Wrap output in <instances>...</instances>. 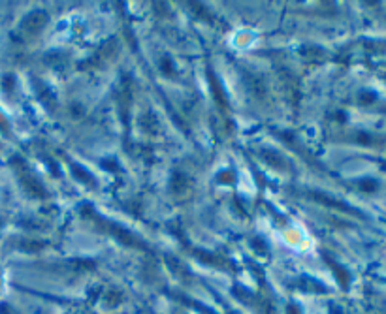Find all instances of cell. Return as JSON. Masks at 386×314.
<instances>
[{"instance_id": "cell-1", "label": "cell", "mask_w": 386, "mask_h": 314, "mask_svg": "<svg viewBox=\"0 0 386 314\" xmlns=\"http://www.w3.org/2000/svg\"><path fill=\"white\" fill-rule=\"evenodd\" d=\"M81 212H83V216H89V218H93L98 226H100L104 232H109L111 236L115 237L117 241H121L123 244H126V246H132V248H143L145 250L147 246L141 241H139L138 237L134 236V234H130L128 230H124L123 226H117V224H113V222H109V220L106 218H100L96 212L91 209V205H81Z\"/></svg>"}, {"instance_id": "cell-2", "label": "cell", "mask_w": 386, "mask_h": 314, "mask_svg": "<svg viewBox=\"0 0 386 314\" xmlns=\"http://www.w3.org/2000/svg\"><path fill=\"white\" fill-rule=\"evenodd\" d=\"M14 166H16L19 175H21V182H23V186L27 188V192H31L32 196H36V198L47 196V192H46V188L42 186V182H38L36 177H32L31 173L27 172V168H25L21 158H14Z\"/></svg>"}, {"instance_id": "cell-3", "label": "cell", "mask_w": 386, "mask_h": 314, "mask_svg": "<svg viewBox=\"0 0 386 314\" xmlns=\"http://www.w3.org/2000/svg\"><path fill=\"white\" fill-rule=\"evenodd\" d=\"M47 21H49V17H47V14L44 10H34V12H31V14L23 19L21 30H23L27 36H34V34L44 30Z\"/></svg>"}, {"instance_id": "cell-4", "label": "cell", "mask_w": 386, "mask_h": 314, "mask_svg": "<svg viewBox=\"0 0 386 314\" xmlns=\"http://www.w3.org/2000/svg\"><path fill=\"white\" fill-rule=\"evenodd\" d=\"M117 49H119V46L115 44V40H108V42L104 44V48H100L94 53L93 58L87 62V66H100L104 60H108V58H111V56L115 55Z\"/></svg>"}, {"instance_id": "cell-5", "label": "cell", "mask_w": 386, "mask_h": 314, "mask_svg": "<svg viewBox=\"0 0 386 314\" xmlns=\"http://www.w3.org/2000/svg\"><path fill=\"white\" fill-rule=\"evenodd\" d=\"M206 76H208V79H209V85H211V92H213V96H215L217 104H219V106H221L223 110H226V108H228V98H226V94H224L223 85H221V81H219V79H217V76L213 74L211 66H208V70H206Z\"/></svg>"}, {"instance_id": "cell-6", "label": "cell", "mask_w": 386, "mask_h": 314, "mask_svg": "<svg viewBox=\"0 0 386 314\" xmlns=\"http://www.w3.org/2000/svg\"><path fill=\"white\" fill-rule=\"evenodd\" d=\"M309 198H311V200H315V202H318V204L328 205V207H333V209H339V211L354 212L352 209H348L345 204H341V202H335L333 198H328V196H324V194H320V192H311V194H309Z\"/></svg>"}, {"instance_id": "cell-7", "label": "cell", "mask_w": 386, "mask_h": 314, "mask_svg": "<svg viewBox=\"0 0 386 314\" xmlns=\"http://www.w3.org/2000/svg\"><path fill=\"white\" fill-rule=\"evenodd\" d=\"M70 172L74 173V177H76L79 182H83V184H89V186H94L96 182H94V177L93 173H89L87 170H83L79 164L76 162H70Z\"/></svg>"}, {"instance_id": "cell-8", "label": "cell", "mask_w": 386, "mask_h": 314, "mask_svg": "<svg viewBox=\"0 0 386 314\" xmlns=\"http://www.w3.org/2000/svg\"><path fill=\"white\" fill-rule=\"evenodd\" d=\"M170 186L173 194H185V192H188V188H190V181H188V177H185L183 173H173Z\"/></svg>"}, {"instance_id": "cell-9", "label": "cell", "mask_w": 386, "mask_h": 314, "mask_svg": "<svg viewBox=\"0 0 386 314\" xmlns=\"http://www.w3.org/2000/svg\"><path fill=\"white\" fill-rule=\"evenodd\" d=\"M262 158L275 170H286V160L275 150H262Z\"/></svg>"}, {"instance_id": "cell-10", "label": "cell", "mask_w": 386, "mask_h": 314, "mask_svg": "<svg viewBox=\"0 0 386 314\" xmlns=\"http://www.w3.org/2000/svg\"><path fill=\"white\" fill-rule=\"evenodd\" d=\"M141 126H143L149 134H158V130H160V122H158L156 115H153V113L143 115V118H141Z\"/></svg>"}, {"instance_id": "cell-11", "label": "cell", "mask_w": 386, "mask_h": 314, "mask_svg": "<svg viewBox=\"0 0 386 314\" xmlns=\"http://www.w3.org/2000/svg\"><path fill=\"white\" fill-rule=\"evenodd\" d=\"M249 85H251V90H253V94L256 98H266V85H264L262 78H258V76H253V78H249Z\"/></svg>"}, {"instance_id": "cell-12", "label": "cell", "mask_w": 386, "mask_h": 314, "mask_svg": "<svg viewBox=\"0 0 386 314\" xmlns=\"http://www.w3.org/2000/svg\"><path fill=\"white\" fill-rule=\"evenodd\" d=\"M38 92H40V98H42V102L46 104L49 110H53L55 98H53V94L47 90V86L46 85H38Z\"/></svg>"}, {"instance_id": "cell-13", "label": "cell", "mask_w": 386, "mask_h": 314, "mask_svg": "<svg viewBox=\"0 0 386 314\" xmlns=\"http://www.w3.org/2000/svg\"><path fill=\"white\" fill-rule=\"evenodd\" d=\"M160 70H162L164 76H168V78H171V76H173L175 68H173V64H171V58L168 55H164L162 58H160Z\"/></svg>"}, {"instance_id": "cell-14", "label": "cell", "mask_w": 386, "mask_h": 314, "mask_svg": "<svg viewBox=\"0 0 386 314\" xmlns=\"http://www.w3.org/2000/svg\"><path fill=\"white\" fill-rule=\"evenodd\" d=\"M300 53L303 56H307V58H313L317 53L318 55H322V51H320L318 48H313V46H303V48H300Z\"/></svg>"}, {"instance_id": "cell-15", "label": "cell", "mask_w": 386, "mask_h": 314, "mask_svg": "<svg viewBox=\"0 0 386 314\" xmlns=\"http://www.w3.org/2000/svg\"><path fill=\"white\" fill-rule=\"evenodd\" d=\"M14 83H16V79L12 78V76H6L4 81H2V85H4V90H14Z\"/></svg>"}, {"instance_id": "cell-16", "label": "cell", "mask_w": 386, "mask_h": 314, "mask_svg": "<svg viewBox=\"0 0 386 314\" xmlns=\"http://www.w3.org/2000/svg\"><path fill=\"white\" fill-rule=\"evenodd\" d=\"M219 181L221 182H234V173L232 172H223L219 175Z\"/></svg>"}, {"instance_id": "cell-17", "label": "cell", "mask_w": 386, "mask_h": 314, "mask_svg": "<svg viewBox=\"0 0 386 314\" xmlns=\"http://www.w3.org/2000/svg\"><path fill=\"white\" fill-rule=\"evenodd\" d=\"M253 246H256V248H258V252H260V254H264V252H268V246H266V244H264L262 241H260V239H255V241H253Z\"/></svg>"}, {"instance_id": "cell-18", "label": "cell", "mask_w": 386, "mask_h": 314, "mask_svg": "<svg viewBox=\"0 0 386 314\" xmlns=\"http://www.w3.org/2000/svg\"><path fill=\"white\" fill-rule=\"evenodd\" d=\"M109 162H111V160H104V162H102V166H104V168H108V170H113V172H115L119 166H117V164H109Z\"/></svg>"}]
</instances>
